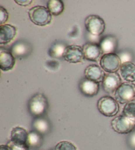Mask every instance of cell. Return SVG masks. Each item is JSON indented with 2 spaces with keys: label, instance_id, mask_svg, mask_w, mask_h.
<instances>
[{
  "label": "cell",
  "instance_id": "cell-1",
  "mask_svg": "<svg viewBox=\"0 0 135 150\" xmlns=\"http://www.w3.org/2000/svg\"><path fill=\"white\" fill-rule=\"evenodd\" d=\"M28 16L34 24L38 26H46L52 20V15L47 7L41 6L33 7L28 11Z\"/></svg>",
  "mask_w": 135,
  "mask_h": 150
},
{
  "label": "cell",
  "instance_id": "cell-2",
  "mask_svg": "<svg viewBox=\"0 0 135 150\" xmlns=\"http://www.w3.org/2000/svg\"><path fill=\"white\" fill-rule=\"evenodd\" d=\"M30 113L35 117H41L48 109L47 98L42 93H37L31 98L28 103Z\"/></svg>",
  "mask_w": 135,
  "mask_h": 150
},
{
  "label": "cell",
  "instance_id": "cell-3",
  "mask_svg": "<svg viewBox=\"0 0 135 150\" xmlns=\"http://www.w3.org/2000/svg\"><path fill=\"white\" fill-rule=\"evenodd\" d=\"M97 107L99 112L108 117L115 116L119 111V103L115 98L110 96H105L98 100Z\"/></svg>",
  "mask_w": 135,
  "mask_h": 150
},
{
  "label": "cell",
  "instance_id": "cell-4",
  "mask_svg": "<svg viewBox=\"0 0 135 150\" xmlns=\"http://www.w3.org/2000/svg\"><path fill=\"white\" fill-rule=\"evenodd\" d=\"M111 128L118 134H129L134 130L135 127V118L120 115L114 118L111 122Z\"/></svg>",
  "mask_w": 135,
  "mask_h": 150
},
{
  "label": "cell",
  "instance_id": "cell-5",
  "mask_svg": "<svg viewBox=\"0 0 135 150\" xmlns=\"http://www.w3.org/2000/svg\"><path fill=\"white\" fill-rule=\"evenodd\" d=\"M114 97L121 104H127L135 97V84L133 83H123L116 90Z\"/></svg>",
  "mask_w": 135,
  "mask_h": 150
},
{
  "label": "cell",
  "instance_id": "cell-6",
  "mask_svg": "<svg viewBox=\"0 0 135 150\" xmlns=\"http://www.w3.org/2000/svg\"><path fill=\"white\" fill-rule=\"evenodd\" d=\"M85 27L88 33L100 37L105 29V23L102 17L98 15H91L86 18Z\"/></svg>",
  "mask_w": 135,
  "mask_h": 150
},
{
  "label": "cell",
  "instance_id": "cell-7",
  "mask_svg": "<svg viewBox=\"0 0 135 150\" xmlns=\"http://www.w3.org/2000/svg\"><path fill=\"white\" fill-rule=\"evenodd\" d=\"M100 66L103 70L108 73H115L117 71L121 65V61L119 55L115 53L103 55L100 59Z\"/></svg>",
  "mask_w": 135,
  "mask_h": 150
},
{
  "label": "cell",
  "instance_id": "cell-8",
  "mask_svg": "<svg viewBox=\"0 0 135 150\" xmlns=\"http://www.w3.org/2000/svg\"><path fill=\"white\" fill-rule=\"evenodd\" d=\"M102 83L103 91L108 94H113L122 84V80L117 72L108 73L105 74Z\"/></svg>",
  "mask_w": 135,
  "mask_h": 150
},
{
  "label": "cell",
  "instance_id": "cell-9",
  "mask_svg": "<svg viewBox=\"0 0 135 150\" xmlns=\"http://www.w3.org/2000/svg\"><path fill=\"white\" fill-rule=\"evenodd\" d=\"M63 58L67 62L77 64L82 62L84 58L82 47L78 45L67 46Z\"/></svg>",
  "mask_w": 135,
  "mask_h": 150
},
{
  "label": "cell",
  "instance_id": "cell-10",
  "mask_svg": "<svg viewBox=\"0 0 135 150\" xmlns=\"http://www.w3.org/2000/svg\"><path fill=\"white\" fill-rule=\"evenodd\" d=\"M84 58L90 61L99 62L103 54L100 45L97 43L88 42L82 46Z\"/></svg>",
  "mask_w": 135,
  "mask_h": 150
},
{
  "label": "cell",
  "instance_id": "cell-11",
  "mask_svg": "<svg viewBox=\"0 0 135 150\" xmlns=\"http://www.w3.org/2000/svg\"><path fill=\"white\" fill-rule=\"evenodd\" d=\"M79 89L83 95L87 97L96 96L99 92L100 83L86 78L83 79L79 84Z\"/></svg>",
  "mask_w": 135,
  "mask_h": 150
},
{
  "label": "cell",
  "instance_id": "cell-12",
  "mask_svg": "<svg viewBox=\"0 0 135 150\" xmlns=\"http://www.w3.org/2000/svg\"><path fill=\"white\" fill-rule=\"evenodd\" d=\"M32 52V47L29 43L24 40H18L12 46L11 52L15 58H21L29 55Z\"/></svg>",
  "mask_w": 135,
  "mask_h": 150
},
{
  "label": "cell",
  "instance_id": "cell-13",
  "mask_svg": "<svg viewBox=\"0 0 135 150\" xmlns=\"http://www.w3.org/2000/svg\"><path fill=\"white\" fill-rule=\"evenodd\" d=\"M17 35V28L10 24L0 26V45H7Z\"/></svg>",
  "mask_w": 135,
  "mask_h": 150
},
{
  "label": "cell",
  "instance_id": "cell-14",
  "mask_svg": "<svg viewBox=\"0 0 135 150\" xmlns=\"http://www.w3.org/2000/svg\"><path fill=\"white\" fill-rule=\"evenodd\" d=\"M84 76L86 78L88 79L100 83L102 82L105 74L101 66L96 65V64H92L87 66L85 69Z\"/></svg>",
  "mask_w": 135,
  "mask_h": 150
},
{
  "label": "cell",
  "instance_id": "cell-15",
  "mask_svg": "<svg viewBox=\"0 0 135 150\" xmlns=\"http://www.w3.org/2000/svg\"><path fill=\"white\" fill-rule=\"evenodd\" d=\"M15 64V58L11 52L4 50L1 48L0 50V68L3 71H9L13 68Z\"/></svg>",
  "mask_w": 135,
  "mask_h": 150
},
{
  "label": "cell",
  "instance_id": "cell-16",
  "mask_svg": "<svg viewBox=\"0 0 135 150\" xmlns=\"http://www.w3.org/2000/svg\"><path fill=\"white\" fill-rule=\"evenodd\" d=\"M117 39L113 35H108L103 38L100 42L103 55L107 54L115 53L117 47Z\"/></svg>",
  "mask_w": 135,
  "mask_h": 150
},
{
  "label": "cell",
  "instance_id": "cell-17",
  "mask_svg": "<svg viewBox=\"0 0 135 150\" xmlns=\"http://www.w3.org/2000/svg\"><path fill=\"white\" fill-rule=\"evenodd\" d=\"M119 71L124 81L129 83L135 81V64L132 62L121 64Z\"/></svg>",
  "mask_w": 135,
  "mask_h": 150
},
{
  "label": "cell",
  "instance_id": "cell-18",
  "mask_svg": "<svg viewBox=\"0 0 135 150\" xmlns=\"http://www.w3.org/2000/svg\"><path fill=\"white\" fill-rule=\"evenodd\" d=\"M28 133L22 127H15L11 132V140L15 144L27 145Z\"/></svg>",
  "mask_w": 135,
  "mask_h": 150
},
{
  "label": "cell",
  "instance_id": "cell-19",
  "mask_svg": "<svg viewBox=\"0 0 135 150\" xmlns=\"http://www.w3.org/2000/svg\"><path fill=\"white\" fill-rule=\"evenodd\" d=\"M34 130L38 132L41 135L48 134L50 130L51 126L47 119L43 117H38L34 119L32 123Z\"/></svg>",
  "mask_w": 135,
  "mask_h": 150
},
{
  "label": "cell",
  "instance_id": "cell-20",
  "mask_svg": "<svg viewBox=\"0 0 135 150\" xmlns=\"http://www.w3.org/2000/svg\"><path fill=\"white\" fill-rule=\"evenodd\" d=\"M43 143V137L36 130H33L28 133L27 146L31 148H37L40 147Z\"/></svg>",
  "mask_w": 135,
  "mask_h": 150
},
{
  "label": "cell",
  "instance_id": "cell-21",
  "mask_svg": "<svg viewBox=\"0 0 135 150\" xmlns=\"http://www.w3.org/2000/svg\"><path fill=\"white\" fill-rule=\"evenodd\" d=\"M47 8L51 15L58 16L64 11V3L61 0H50L47 3Z\"/></svg>",
  "mask_w": 135,
  "mask_h": 150
},
{
  "label": "cell",
  "instance_id": "cell-22",
  "mask_svg": "<svg viewBox=\"0 0 135 150\" xmlns=\"http://www.w3.org/2000/svg\"><path fill=\"white\" fill-rule=\"evenodd\" d=\"M67 46L65 44L61 42H56L49 50V54L53 58H63Z\"/></svg>",
  "mask_w": 135,
  "mask_h": 150
},
{
  "label": "cell",
  "instance_id": "cell-23",
  "mask_svg": "<svg viewBox=\"0 0 135 150\" xmlns=\"http://www.w3.org/2000/svg\"><path fill=\"white\" fill-rule=\"evenodd\" d=\"M123 115L127 117L135 118V99L131 100L124 105L123 110Z\"/></svg>",
  "mask_w": 135,
  "mask_h": 150
},
{
  "label": "cell",
  "instance_id": "cell-24",
  "mask_svg": "<svg viewBox=\"0 0 135 150\" xmlns=\"http://www.w3.org/2000/svg\"><path fill=\"white\" fill-rule=\"evenodd\" d=\"M55 150H77L76 146L68 141H62L56 145Z\"/></svg>",
  "mask_w": 135,
  "mask_h": 150
},
{
  "label": "cell",
  "instance_id": "cell-25",
  "mask_svg": "<svg viewBox=\"0 0 135 150\" xmlns=\"http://www.w3.org/2000/svg\"><path fill=\"white\" fill-rule=\"evenodd\" d=\"M9 19V13L7 10L3 7H0V25L6 24Z\"/></svg>",
  "mask_w": 135,
  "mask_h": 150
},
{
  "label": "cell",
  "instance_id": "cell-26",
  "mask_svg": "<svg viewBox=\"0 0 135 150\" xmlns=\"http://www.w3.org/2000/svg\"><path fill=\"white\" fill-rule=\"evenodd\" d=\"M119 56L120 58L122 64L126 62H131V60L132 59V55L127 51H124L120 53Z\"/></svg>",
  "mask_w": 135,
  "mask_h": 150
},
{
  "label": "cell",
  "instance_id": "cell-27",
  "mask_svg": "<svg viewBox=\"0 0 135 150\" xmlns=\"http://www.w3.org/2000/svg\"><path fill=\"white\" fill-rule=\"evenodd\" d=\"M7 145L11 147L13 150H28V149H29V147H28L27 145L17 144L12 142L11 141H10L7 144Z\"/></svg>",
  "mask_w": 135,
  "mask_h": 150
},
{
  "label": "cell",
  "instance_id": "cell-28",
  "mask_svg": "<svg viewBox=\"0 0 135 150\" xmlns=\"http://www.w3.org/2000/svg\"><path fill=\"white\" fill-rule=\"evenodd\" d=\"M15 3H17L19 6L23 7H27L30 6L33 2L32 0H15Z\"/></svg>",
  "mask_w": 135,
  "mask_h": 150
},
{
  "label": "cell",
  "instance_id": "cell-29",
  "mask_svg": "<svg viewBox=\"0 0 135 150\" xmlns=\"http://www.w3.org/2000/svg\"><path fill=\"white\" fill-rule=\"evenodd\" d=\"M129 144L132 148L135 149V132L130 135L129 138Z\"/></svg>",
  "mask_w": 135,
  "mask_h": 150
},
{
  "label": "cell",
  "instance_id": "cell-30",
  "mask_svg": "<svg viewBox=\"0 0 135 150\" xmlns=\"http://www.w3.org/2000/svg\"><path fill=\"white\" fill-rule=\"evenodd\" d=\"M0 150H13L12 148L8 145H1Z\"/></svg>",
  "mask_w": 135,
  "mask_h": 150
},
{
  "label": "cell",
  "instance_id": "cell-31",
  "mask_svg": "<svg viewBox=\"0 0 135 150\" xmlns=\"http://www.w3.org/2000/svg\"><path fill=\"white\" fill-rule=\"evenodd\" d=\"M54 150H55V149H54Z\"/></svg>",
  "mask_w": 135,
  "mask_h": 150
}]
</instances>
